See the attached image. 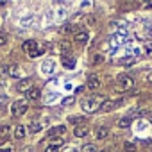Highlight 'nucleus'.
I'll return each mask as SVG.
<instances>
[{
	"mask_svg": "<svg viewBox=\"0 0 152 152\" xmlns=\"http://www.w3.org/2000/svg\"><path fill=\"white\" fill-rule=\"evenodd\" d=\"M81 152H99V150H97V145H93V143H86V145H83Z\"/></svg>",
	"mask_w": 152,
	"mask_h": 152,
	"instance_id": "17",
	"label": "nucleus"
},
{
	"mask_svg": "<svg viewBox=\"0 0 152 152\" xmlns=\"http://www.w3.org/2000/svg\"><path fill=\"white\" fill-rule=\"evenodd\" d=\"M0 152H11V148L9 147H4V148H0Z\"/></svg>",
	"mask_w": 152,
	"mask_h": 152,
	"instance_id": "31",
	"label": "nucleus"
},
{
	"mask_svg": "<svg viewBox=\"0 0 152 152\" xmlns=\"http://www.w3.org/2000/svg\"><path fill=\"white\" fill-rule=\"evenodd\" d=\"M22 48H23V52H25V54H29V56H31V54H34V52L38 50V43H36V41H32V39H29V41H25V43L22 45Z\"/></svg>",
	"mask_w": 152,
	"mask_h": 152,
	"instance_id": "5",
	"label": "nucleus"
},
{
	"mask_svg": "<svg viewBox=\"0 0 152 152\" xmlns=\"http://www.w3.org/2000/svg\"><path fill=\"white\" fill-rule=\"evenodd\" d=\"M7 73L11 77H18V64H9L7 66Z\"/></svg>",
	"mask_w": 152,
	"mask_h": 152,
	"instance_id": "18",
	"label": "nucleus"
},
{
	"mask_svg": "<svg viewBox=\"0 0 152 152\" xmlns=\"http://www.w3.org/2000/svg\"><path fill=\"white\" fill-rule=\"evenodd\" d=\"M43 129V124L41 122H34L32 125H31V132H38V131H41Z\"/></svg>",
	"mask_w": 152,
	"mask_h": 152,
	"instance_id": "24",
	"label": "nucleus"
},
{
	"mask_svg": "<svg viewBox=\"0 0 152 152\" xmlns=\"http://www.w3.org/2000/svg\"><path fill=\"white\" fill-rule=\"evenodd\" d=\"M29 90H31V81L29 79H23V81H20L16 84V91H20V93H23V91L27 93Z\"/></svg>",
	"mask_w": 152,
	"mask_h": 152,
	"instance_id": "7",
	"label": "nucleus"
},
{
	"mask_svg": "<svg viewBox=\"0 0 152 152\" xmlns=\"http://www.w3.org/2000/svg\"><path fill=\"white\" fill-rule=\"evenodd\" d=\"M6 102V95H0V104H4Z\"/></svg>",
	"mask_w": 152,
	"mask_h": 152,
	"instance_id": "32",
	"label": "nucleus"
},
{
	"mask_svg": "<svg viewBox=\"0 0 152 152\" xmlns=\"http://www.w3.org/2000/svg\"><path fill=\"white\" fill-rule=\"evenodd\" d=\"M11 134V125L4 124V125H0V138H7Z\"/></svg>",
	"mask_w": 152,
	"mask_h": 152,
	"instance_id": "13",
	"label": "nucleus"
},
{
	"mask_svg": "<svg viewBox=\"0 0 152 152\" xmlns=\"http://www.w3.org/2000/svg\"><path fill=\"white\" fill-rule=\"evenodd\" d=\"M120 104H122V100H104L100 104V111H111V109L118 107Z\"/></svg>",
	"mask_w": 152,
	"mask_h": 152,
	"instance_id": "4",
	"label": "nucleus"
},
{
	"mask_svg": "<svg viewBox=\"0 0 152 152\" xmlns=\"http://www.w3.org/2000/svg\"><path fill=\"white\" fill-rule=\"evenodd\" d=\"M102 152H109V150H102Z\"/></svg>",
	"mask_w": 152,
	"mask_h": 152,
	"instance_id": "35",
	"label": "nucleus"
},
{
	"mask_svg": "<svg viewBox=\"0 0 152 152\" xmlns=\"http://www.w3.org/2000/svg\"><path fill=\"white\" fill-rule=\"evenodd\" d=\"M68 152H75V150H73V148H72V150H68Z\"/></svg>",
	"mask_w": 152,
	"mask_h": 152,
	"instance_id": "34",
	"label": "nucleus"
},
{
	"mask_svg": "<svg viewBox=\"0 0 152 152\" xmlns=\"http://www.w3.org/2000/svg\"><path fill=\"white\" fill-rule=\"evenodd\" d=\"M6 43H7V34L0 31V47H4Z\"/></svg>",
	"mask_w": 152,
	"mask_h": 152,
	"instance_id": "28",
	"label": "nucleus"
},
{
	"mask_svg": "<svg viewBox=\"0 0 152 152\" xmlns=\"http://www.w3.org/2000/svg\"><path fill=\"white\" fill-rule=\"evenodd\" d=\"M124 39H125L124 36H115V38L111 39V45H113V47H120V45L124 43Z\"/></svg>",
	"mask_w": 152,
	"mask_h": 152,
	"instance_id": "20",
	"label": "nucleus"
},
{
	"mask_svg": "<svg viewBox=\"0 0 152 152\" xmlns=\"http://www.w3.org/2000/svg\"><path fill=\"white\" fill-rule=\"evenodd\" d=\"M124 150H127V152H136V145H134V143H125V145H124Z\"/></svg>",
	"mask_w": 152,
	"mask_h": 152,
	"instance_id": "26",
	"label": "nucleus"
},
{
	"mask_svg": "<svg viewBox=\"0 0 152 152\" xmlns=\"http://www.w3.org/2000/svg\"><path fill=\"white\" fill-rule=\"evenodd\" d=\"M59 47H61V50H63V56H66L68 50H70V43H68V41H61Z\"/></svg>",
	"mask_w": 152,
	"mask_h": 152,
	"instance_id": "22",
	"label": "nucleus"
},
{
	"mask_svg": "<svg viewBox=\"0 0 152 152\" xmlns=\"http://www.w3.org/2000/svg\"><path fill=\"white\" fill-rule=\"evenodd\" d=\"M68 120H70L72 124H86V122H88L84 116H70Z\"/></svg>",
	"mask_w": 152,
	"mask_h": 152,
	"instance_id": "19",
	"label": "nucleus"
},
{
	"mask_svg": "<svg viewBox=\"0 0 152 152\" xmlns=\"http://www.w3.org/2000/svg\"><path fill=\"white\" fill-rule=\"evenodd\" d=\"M134 86V79L129 77V75H120L118 77V88L120 90H131Z\"/></svg>",
	"mask_w": 152,
	"mask_h": 152,
	"instance_id": "3",
	"label": "nucleus"
},
{
	"mask_svg": "<svg viewBox=\"0 0 152 152\" xmlns=\"http://www.w3.org/2000/svg\"><path fill=\"white\" fill-rule=\"evenodd\" d=\"M88 132H90L88 127H75V129H73V136H75V138H86Z\"/></svg>",
	"mask_w": 152,
	"mask_h": 152,
	"instance_id": "12",
	"label": "nucleus"
},
{
	"mask_svg": "<svg viewBox=\"0 0 152 152\" xmlns=\"http://www.w3.org/2000/svg\"><path fill=\"white\" fill-rule=\"evenodd\" d=\"M73 31H75V23H66V25H63V27L59 29L61 34H70V32H73Z\"/></svg>",
	"mask_w": 152,
	"mask_h": 152,
	"instance_id": "14",
	"label": "nucleus"
},
{
	"mask_svg": "<svg viewBox=\"0 0 152 152\" xmlns=\"http://www.w3.org/2000/svg\"><path fill=\"white\" fill-rule=\"evenodd\" d=\"M39 95H41V90H39V88H31L25 97H27V100H38Z\"/></svg>",
	"mask_w": 152,
	"mask_h": 152,
	"instance_id": "8",
	"label": "nucleus"
},
{
	"mask_svg": "<svg viewBox=\"0 0 152 152\" xmlns=\"http://www.w3.org/2000/svg\"><path fill=\"white\" fill-rule=\"evenodd\" d=\"M7 72V66H2V68H0V73H6Z\"/></svg>",
	"mask_w": 152,
	"mask_h": 152,
	"instance_id": "33",
	"label": "nucleus"
},
{
	"mask_svg": "<svg viewBox=\"0 0 152 152\" xmlns=\"http://www.w3.org/2000/svg\"><path fill=\"white\" fill-rule=\"evenodd\" d=\"M118 125H120L122 129L129 127V125H131V116H129V118H127V116H125V118H120V120H118Z\"/></svg>",
	"mask_w": 152,
	"mask_h": 152,
	"instance_id": "21",
	"label": "nucleus"
},
{
	"mask_svg": "<svg viewBox=\"0 0 152 152\" xmlns=\"http://www.w3.org/2000/svg\"><path fill=\"white\" fill-rule=\"evenodd\" d=\"M27 107H29L27 100H15L11 104V115L13 116H22V115L27 113Z\"/></svg>",
	"mask_w": 152,
	"mask_h": 152,
	"instance_id": "2",
	"label": "nucleus"
},
{
	"mask_svg": "<svg viewBox=\"0 0 152 152\" xmlns=\"http://www.w3.org/2000/svg\"><path fill=\"white\" fill-rule=\"evenodd\" d=\"M86 86H88V90H99L100 88V77L91 75V77L88 79V83H86Z\"/></svg>",
	"mask_w": 152,
	"mask_h": 152,
	"instance_id": "6",
	"label": "nucleus"
},
{
	"mask_svg": "<svg viewBox=\"0 0 152 152\" xmlns=\"http://www.w3.org/2000/svg\"><path fill=\"white\" fill-rule=\"evenodd\" d=\"M86 22H88L90 25H95V23H97V16H93V15H90V16H86Z\"/></svg>",
	"mask_w": 152,
	"mask_h": 152,
	"instance_id": "29",
	"label": "nucleus"
},
{
	"mask_svg": "<svg viewBox=\"0 0 152 152\" xmlns=\"http://www.w3.org/2000/svg\"><path fill=\"white\" fill-rule=\"evenodd\" d=\"M66 132V127L64 125H59V127H54L48 131V136H54V134H64Z\"/></svg>",
	"mask_w": 152,
	"mask_h": 152,
	"instance_id": "15",
	"label": "nucleus"
},
{
	"mask_svg": "<svg viewBox=\"0 0 152 152\" xmlns=\"http://www.w3.org/2000/svg\"><path fill=\"white\" fill-rule=\"evenodd\" d=\"M0 23H2V20H0Z\"/></svg>",
	"mask_w": 152,
	"mask_h": 152,
	"instance_id": "36",
	"label": "nucleus"
},
{
	"mask_svg": "<svg viewBox=\"0 0 152 152\" xmlns=\"http://www.w3.org/2000/svg\"><path fill=\"white\" fill-rule=\"evenodd\" d=\"M61 63H63V66H64V68H68V70H70V68H73V66H75V59H73V57H70V56H68V54H66V56H63V57H61Z\"/></svg>",
	"mask_w": 152,
	"mask_h": 152,
	"instance_id": "10",
	"label": "nucleus"
},
{
	"mask_svg": "<svg viewBox=\"0 0 152 152\" xmlns=\"http://www.w3.org/2000/svg\"><path fill=\"white\" fill-rule=\"evenodd\" d=\"M109 136V129L107 127H99L97 131H95V138L97 140H106Z\"/></svg>",
	"mask_w": 152,
	"mask_h": 152,
	"instance_id": "11",
	"label": "nucleus"
},
{
	"mask_svg": "<svg viewBox=\"0 0 152 152\" xmlns=\"http://www.w3.org/2000/svg\"><path fill=\"white\" fill-rule=\"evenodd\" d=\"M143 48H145V52H147V54H150V52H152V43H145V47H143Z\"/></svg>",
	"mask_w": 152,
	"mask_h": 152,
	"instance_id": "30",
	"label": "nucleus"
},
{
	"mask_svg": "<svg viewBox=\"0 0 152 152\" xmlns=\"http://www.w3.org/2000/svg\"><path fill=\"white\" fill-rule=\"evenodd\" d=\"M45 152H59V145L52 143V145H48V147L45 148Z\"/></svg>",
	"mask_w": 152,
	"mask_h": 152,
	"instance_id": "27",
	"label": "nucleus"
},
{
	"mask_svg": "<svg viewBox=\"0 0 152 152\" xmlns=\"http://www.w3.org/2000/svg\"><path fill=\"white\" fill-rule=\"evenodd\" d=\"M25 132H27V131H25L23 125H16V127H15V136H16V138H25Z\"/></svg>",
	"mask_w": 152,
	"mask_h": 152,
	"instance_id": "16",
	"label": "nucleus"
},
{
	"mask_svg": "<svg viewBox=\"0 0 152 152\" xmlns=\"http://www.w3.org/2000/svg\"><path fill=\"white\" fill-rule=\"evenodd\" d=\"M88 32L86 31H79V32H75V36H73V41H77V43H86L88 41Z\"/></svg>",
	"mask_w": 152,
	"mask_h": 152,
	"instance_id": "9",
	"label": "nucleus"
},
{
	"mask_svg": "<svg viewBox=\"0 0 152 152\" xmlns=\"http://www.w3.org/2000/svg\"><path fill=\"white\" fill-rule=\"evenodd\" d=\"M73 102H75V99H73V97H66V99H63V102H61V104L66 107V106H72Z\"/></svg>",
	"mask_w": 152,
	"mask_h": 152,
	"instance_id": "25",
	"label": "nucleus"
},
{
	"mask_svg": "<svg viewBox=\"0 0 152 152\" xmlns=\"http://www.w3.org/2000/svg\"><path fill=\"white\" fill-rule=\"evenodd\" d=\"M102 63H104V56L102 54H95L93 56V64L97 66V64H102Z\"/></svg>",
	"mask_w": 152,
	"mask_h": 152,
	"instance_id": "23",
	"label": "nucleus"
},
{
	"mask_svg": "<svg viewBox=\"0 0 152 152\" xmlns=\"http://www.w3.org/2000/svg\"><path fill=\"white\" fill-rule=\"evenodd\" d=\"M104 100L102 99H86V100H83V111L84 113H95V111H99L100 109V104H102Z\"/></svg>",
	"mask_w": 152,
	"mask_h": 152,
	"instance_id": "1",
	"label": "nucleus"
}]
</instances>
